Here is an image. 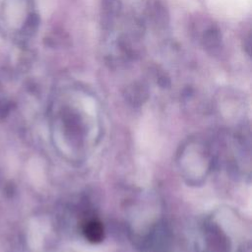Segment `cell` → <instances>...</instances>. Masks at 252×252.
<instances>
[{
    "mask_svg": "<svg viewBox=\"0 0 252 252\" xmlns=\"http://www.w3.org/2000/svg\"><path fill=\"white\" fill-rule=\"evenodd\" d=\"M85 234L90 241H93V242L100 241L103 234L102 226L100 225L99 222L95 220H92L86 224Z\"/></svg>",
    "mask_w": 252,
    "mask_h": 252,
    "instance_id": "6da1fadb",
    "label": "cell"
},
{
    "mask_svg": "<svg viewBox=\"0 0 252 252\" xmlns=\"http://www.w3.org/2000/svg\"><path fill=\"white\" fill-rule=\"evenodd\" d=\"M203 41H204V44L209 48L218 46L220 42V34L219 31L215 30V29L208 30L204 34Z\"/></svg>",
    "mask_w": 252,
    "mask_h": 252,
    "instance_id": "7a4b0ae2",
    "label": "cell"
}]
</instances>
